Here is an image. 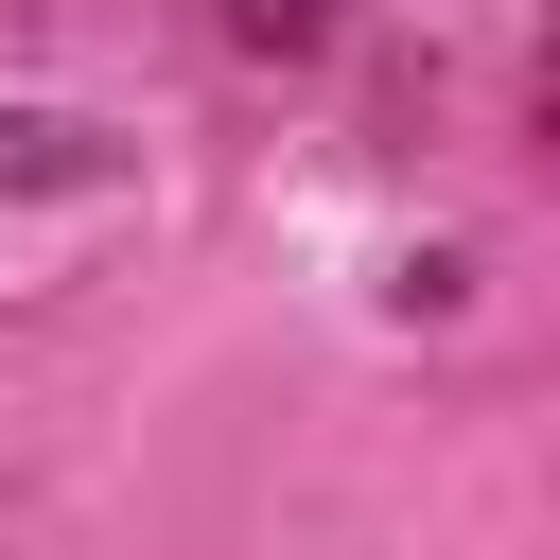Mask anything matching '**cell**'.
<instances>
[{
    "instance_id": "6da1fadb",
    "label": "cell",
    "mask_w": 560,
    "mask_h": 560,
    "mask_svg": "<svg viewBox=\"0 0 560 560\" xmlns=\"http://www.w3.org/2000/svg\"><path fill=\"white\" fill-rule=\"evenodd\" d=\"M18 175H88V122H0V210H18Z\"/></svg>"
},
{
    "instance_id": "7a4b0ae2",
    "label": "cell",
    "mask_w": 560,
    "mask_h": 560,
    "mask_svg": "<svg viewBox=\"0 0 560 560\" xmlns=\"http://www.w3.org/2000/svg\"><path fill=\"white\" fill-rule=\"evenodd\" d=\"M228 35H245V52H315V35H332V0H228Z\"/></svg>"
}]
</instances>
